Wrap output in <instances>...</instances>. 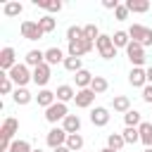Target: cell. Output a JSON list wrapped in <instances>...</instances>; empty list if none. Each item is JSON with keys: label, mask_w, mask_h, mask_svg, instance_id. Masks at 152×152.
<instances>
[{"label": "cell", "mask_w": 152, "mask_h": 152, "mask_svg": "<svg viewBox=\"0 0 152 152\" xmlns=\"http://www.w3.org/2000/svg\"><path fill=\"white\" fill-rule=\"evenodd\" d=\"M64 59H66V55L62 48H48L45 50V64L57 66V64H64Z\"/></svg>", "instance_id": "cell-14"}, {"label": "cell", "mask_w": 152, "mask_h": 152, "mask_svg": "<svg viewBox=\"0 0 152 152\" xmlns=\"http://www.w3.org/2000/svg\"><path fill=\"white\" fill-rule=\"evenodd\" d=\"M93 48H95V43H90V40H86V38H78V40L66 43V55H69V57H83V55L93 52Z\"/></svg>", "instance_id": "cell-4"}, {"label": "cell", "mask_w": 152, "mask_h": 152, "mask_svg": "<svg viewBox=\"0 0 152 152\" xmlns=\"http://www.w3.org/2000/svg\"><path fill=\"white\" fill-rule=\"evenodd\" d=\"M66 138H69V133H66L62 126H52V128L48 131V135H45V142H48L50 150H57V147L66 145Z\"/></svg>", "instance_id": "cell-6"}, {"label": "cell", "mask_w": 152, "mask_h": 152, "mask_svg": "<svg viewBox=\"0 0 152 152\" xmlns=\"http://www.w3.org/2000/svg\"><path fill=\"white\" fill-rule=\"evenodd\" d=\"M119 5H121L119 0H102V7H104V10H112V12H114Z\"/></svg>", "instance_id": "cell-40"}, {"label": "cell", "mask_w": 152, "mask_h": 152, "mask_svg": "<svg viewBox=\"0 0 152 152\" xmlns=\"http://www.w3.org/2000/svg\"><path fill=\"white\" fill-rule=\"evenodd\" d=\"M138 131H140V142L145 147H152V121H142Z\"/></svg>", "instance_id": "cell-22"}, {"label": "cell", "mask_w": 152, "mask_h": 152, "mask_svg": "<svg viewBox=\"0 0 152 152\" xmlns=\"http://www.w3.org/2000/svg\"><path fill=\"white\" fill-rule=\"evenodd\" d=\"M52 152H71V150H69L66 145H62V147H57V150H52Z\"/></svg>", "instance_id": "cell-42"}, {"label": "cell", "mask_w": 152, "mask_h": 152, "mask_svg": "<svg viewBox=\"0 0 152 152\" xmlns=\"http://www.w3.org/2000/svg\"><path fill=\"white\" fill-rule=\"evenodd\" d=\"M128 14H131V12H128L126 2H121V5L114 10V19H116V21H126V19H128Z\"/></svg>", "instance_id": "cell-38"}, {"label": "cell", "mask_w": 152, "mask_h": 152, "mask_svg": "<svg viewBox=\"0 0 152 152\" xmlns=\"http://www.w3.org/2000/svg\"><path fill=\"white\" fill-rule=\"evenodd\" d=\"M62 128L71 135V133H81V116L78 114H69L64 121H62Z\"/></svg>", "instance_id": "cell-21"}, {"label": "cell", "mask_w": 152, "mask_h": 152, "mask_svg": "<svg viewBox=\"0 0 152 152\" xmlns=\"http://www.w3.org/2000/svg\"><path fill=\"white\" fill-rule=\"evenodd\" d=\"M145 71H147V83H150V86H152V64H150V66H147V69H145Z\"/></svg>", "instance_id": "cell-41"}, {"label": "cell", "mask_w": 152, "mask_h": 152, "mask_svg": "<svg viewBox=\"0 0 152 152\" xmlns=\"http://www.w3.org/2000/svg\"><path fill=\"white\" fill-rule=\"evenodd\" d=\"M83 145H86V140H83V135H81V133H71V135L66 138V147H69L71 152H81V150H83Z\"/></svg>", "instance_id": "cell-27"}, {"label": "cell", "mask_w": 152, "mask_h": 152, "mask_svg": "<svg viewBox=\"0 0 152 152\" xmlns=\"http://www.w3.org/2000/svg\"><path fill=\"white\" fill-rule=\"evenodd\" d=\"M36 5H38V7H43V10H45V12H50V14L62 12V7H64V2H59V0H50V2H38V0H36Z\"/></svg>", "instance_id": "cell-36"}, {"label": "cell", "mask_w": 152, "mask_h": 152, "mask_svg": "<svg viewBox=\"0 0 152 152\" xmlns=\"http://www.w3.org/2000/svg\"><path fill=\"white\" fill-rule=\"evenodd\" d=\"M100 152H116V150H112V147H102Z\"/></svg>", "instance_id": "cell-43"}, {"label": "cell", "mask_w": 152, "mask_h": 152, "mask_svg": "<svg viewBox=\"0 0 152 152\" xmlns=\"http://www.w3.org/2000/svg\"><path fill=\"white\" fill-rule=\"evenodd\" d=\"M24 64L26 66H31V69H36V66H40V64H45V50H28L26 52V57H24Z\"/></svg>", "instance_id": "cell-15"}, {"label": "cell", "mask_w": 152, "mask_h": 152, "mask_svg": "<svg viewBox=\"0 0 152 152\" xmlns=\"http://www.w3.org/2000/svg\"><path fill=\"white\" fill-rule=\"evenodd\" d=\"M33 152H43V150H40V147H36V150H33Z\"/></svg>", "instance_id": "cell-45"}, {"label": "cell", "mask_w": 152, "mask_h": 152, "mask_svg": "<svg viewBox=\"0 0 152 152\" xmlns=\"http://www.w3.org/2000/svg\"><path fill=\"white\" fill-rule=\"evenodd\" d=\"M121 135H124L126 145H135V142H140V131L133 128V126H126V128L121 131Z\"/></svg>", "instance_id": "cell-29"}, {"label": "cell", "mask_w": 152, "mask_h": 152, "mask_svg": "<svg viewBox=\"0 0 152 152\" xmlns=\"http://www.w3.org/2000/svg\"><path fill=\"white\" fill-rule=\"evenodd\" d=\"M19 62H17V50L12 48V45H5L2 50H0V71L2 74H7L12 66H17Z\"/></svg>", "instance_id": "cell-9"}, {"label": "cell", "mask_w": 152, "mask_h": 152, "mask_svg": "<svg viewBox=\"0 0 152 152\" xmlns=\"http://www.w3.org/2000/svg\"><path fill=\"white\" fill-rule=\"evenodd\" d=\"M126 57H128V62H131L133 66H142L147 55H145V48H142L140 43L131 40V43H128V48H126Z\"/></svg>", "instance_id": "cell-8"}, {"label": "cell", "mask_w": 152, "mask_h": 152, "mask_svg": "<svg viewBox=\"0 0 152 152\" xmlns=\"http://www.w3.org/2000/svg\"><path fill=\"white\" fill-rule=\"evenodd\" d=\"M128 36H131V40L140 43L142 48L152 45V28H150V26H142V24H131Z\"/></svg>", "instance_id": "cell-2"}, {"label": "cell", "mask_w": 152, "mask_h": 152, "mask_svg": "<svg viewBox=\"0 0 152 152\" xmlns=\"http://www.w3.org/2000/svg\"><path fill=\"white\" fill-rule=\"evenodd\" d=\"M95 50L100 52L102 59H114V57H116V48H114V43H112V36H107V33H102V36L95 40Z\"/></svg>", "instance_id": "cell-5"}, {"label": "cell", "mask_w": 152, "mask_h": 152, "mask_svg": "<svg viewBox=\"0 0 152 152\" xmlns=\"http://www.w3.org/2000/svg\"><path fill=\"white\" fill-rule=\"evenodd\" d=\"M12 100H14V104L24 107V104H28L31 100H36V95H31V93H28V88H14Z\"/></svg>", "instance_id": "cell-20"}, {"label": "cell", "mask_w": 152, "mask_h": 152, "mask_svg": "<svg viewBox=\"0 0 152 152\" xmlns=\"http://www.w3.org/2000/svg\"><path fill=\"white\" fill-rule=\"evenodd\" d=\"M142 152H152V147H145V150H142Z\"/></svg>", "instance_id": "cell-44"}, {"label": "cell", "mask_w": 152, "mask_h": 152, "mask_svg": "<svg viewBox=\"0 0 152 152\" xmlns=\"http://www.w3.org/2000/svg\"><path fill=\"white\" fill-rule=\"evenodd\" d=\"M74 102H76V107H78V109H88V107H93V102H95V93H93L90 88H86V90H78Z\"/></svg>", "instance_id": "cell-17"}, {"label": "cell", "mask_w": 152, "mask_h": 152, "mask_svg": "<svg viewBox=\"0 0 152 152\" xmlns=\"http://www.w3.org/2000/svg\"><path fill=\"white\" fill-rule=\"evenodd\" d=\"M100 36H102V33H100V28H97L95 24H86V26H83V38H86V40L95 43Z\"/></svg>", "instance_id": "cell-33"}, {"label": "cell", "mask_w": 152, "mask_h": 152, "mask_svg": "<svg viewBox=\"0 0 152 152\" xmlns=\"http://www.w3.org/2000/svg\"><path fill=\"white\" fill-rule=\"evenodd\" d=\"M76 88L74 86H69V83H62V86H57V90H55V95H57V102H74L76 100Z\"/></svg>", "instance_id": "cell-13"}, {"label": "cell", "mask_w": 152, "mask_h": 152, "mask_svg": "<svg viewBox=\"0 0 152 152\" xmlns=\"http://www.w3.org/2000/svg\"><path fill=\"white\" fill-rule=\"evenodd\" d=\"M50 76H52V66L50 64H40V66L33 69V83L40 86V88H45L50 83Z\"/></svg>", "instance_id": "cell-10"}, {"label": "cell", "mask_w": 152, "mask_h": 152, "mask_svg": "<svg viewBox=\"0 0 152 152\" xmlns=\"http://www.w3.org/2000/svg\"><path fill=\"white\" fill-rule=\"evenodd\" d=\"M112 109L119 112V114H126V112H131V100H128L126 95H116V97L112 100Z\"/></svg>", "instance_id": "cell-23"}, {"label": "cell", "mask_w": 152, "mask_h": 152, "mask_svg": "<svg viewBox=\"0 0 152 152\" xmlns=\"http://www.w3.org/2000/svg\"><path fill=\"white\" fill-rule=\"evenodd\" d=\"M38 24H40L43 33H52V31L57 28V19H55L52 14H43V17L38 19Z\"/></svg>", "instance_id": "cell-28"}, {"label": "cell", "mask_w": 152, "mask_h": 152, "mask_svg": "<svg viewBox=\"0 0 152 152\" xmlns=\"http://www.w3.org/2000/svg\"><path fill=\"white\" fill-rule=\"evenodd\" d=\"M21 12H24V5L17 2V0H10V2L2 5V14H5V17H19Z\"/></svg>", "instance_id": "cell-25"}, {"label": "cell", "mask_w": 152, "mask_h": 152, "mask_svg": "<svg viewBox=\"0 0 152 152\" xmlns=\"http://www.w3.org/2000/svg\"><path fill=\"white\" fill-rule=\"evenodd\" d=\"M19 31H21V38H26V40H40L45 36L43 28H40V24L33 21V19H24L21 26H19Z\"/></svg>", "instance_id": "cell-3"}, {"label": "cell", "mask_w": 152, "mask_h": 152, "mask_svg": "<svg viewBox=\"0 0 152 152\" xmlns=\"http://www.w3.org/2000/svg\"><path fill=\"white\" fill-rule=\"evenodd\" d=\"M64 69H66V71H71V74H78V71L83 69L81 57H69V55H66V59H64Z\"/></svg>", "instance_id": "cell-31"}, {"label": "cell", "mask_w": 152, "mask_h": 152, "mask_svg": "<svg viewBox=\"0 0 152 152\" xmlns=\"http://www.w3.org/2000/svg\"><path fill=\"white\" fill-rule=\"evenodd\" d=\"M109 109L107 107H93L90 109V124L93 126H97V128H102V126H107L109 124Z\"/></svg>", "instance_id": "cell-12"}, {"label": "cell", "mask_w": 152, "mask_h": 152, "mask_svg": "<svg viewBox=\"0 0 152 152\" xmlns=\"http://www.w3.org/2000/svg\"><path fill=\"white\" fill-rule=\"evenodd\" d=\"M36 102H38V107L48 109V107H52V104L57 102V95H55V90L40 88V90H38V95H36Z\"/></svg>", "instance_id": "cell-16"}, {"label": "cell", "mask_w": 152, "mask_h": 152, "mask_svg": "<svg viewBox=\"0 0 152 152\" xmlns=\"http://www.w3.org/2000/svg\"><path fill=\"white\" fill-rule=\"evenodd\" d=\"M140 97H142V102L152 104V86H150V83H147V86L142 88V95H140Z\"/></svg>", "instance_id": "cell-39"}, {"label": "cell", "mask_w": 152, "mask_h": 152, "mask_svg": "<svg viewBox=\"0 0 152 152\" xmlns=\"http://www.w3.org/2000/svg\"><path fill=\"white\" fill-rule=\"evenodd\" d=\"M66 116H69V107H66L64 102H55L52 107H48V109H45V121H48V124H52V126H55L57 121H64Z\"/></svg>", "instance_id": "cell-7"}, {"label": "cell", "mask_w": 152, "mask_h": 152, "mask_svg": "<svg viewBox=\"0 0 152 152\" xmlns=\"http://www.w3.org/2000/svg\"><path fill=\"white\" fill-rule=\"evenodd\" d=\"M93 78H95V76H93L88 69H81L78 74H74V81H76V88H78V90H86V88H90Z\"/></svg>", "instance_id": "cell-19"}, {"label": "cell", "mask_w": 152, "mask_h": 152, "mask_svg": "<svg viewBox=\"0 0 152 152\" xmlns=\"http://www.w3.org/2000/svg\"><path fill=\"white\" fill-rule=\"evenodd\" d=\"M78 38H83V26H69L66 28V43L78 40Z\"/></svg>", "instance_id": "cell-37"}, {"label": "cell", "mask_w": 152, "mask_h": 152, "mask_svg": "<svg viewBox=\"0 0 152 152\" xmlns=\"http://www.w3.org/2000/svg\"><path fill=\"white\" fill-rule=\"evenodd\" d=\"M126 7H128V12H133V14H145V12L150 10V2H147V0H126Z\"/></svg>", "instance_id": "cell-24"}, {"label": "cell", "mask_w": 152, "mask_h": 152, "mask_svg": "<svg viewBox=\"0 0 152 152\" xmlns=\"http://www.w3.org/2000/svg\"><path fill=\"white\" fill-rule=\"evenodd\" d=\"M112 43H114V48H116V50H126V48H128V43H131L128 31H124V28L114 31V33H112Z\"/></svg>", "instance_id": "cell-18"}, {"label": "cell", "mask_w": 152, "mask_h": 152, "mask_svg": "<svg viewBox=\"0 0 152 152\" xmlns=\"http://www.w3.org/2000/svg\"><path fill=\"white\" fill-rule=\"evenodd\" d=\"M7 76L12 78V83H14L17 88H26V86L33 81V69L26 66L24 62H19L17 66H12V69L7 71Z\"/></svg>", "instance_id": "cell-1"}, {"label": "cell", "mask_w": 152, "mask_h": 152, "mask_svg": "<svg viewBox=\"0 0 152 152\" xmlns=\"http://www.w3.org/2000/svg\"><path fill=\"white\" fill-rule=\"evenodd\" d=\"M10 152H33V147H31V142H28V140H21V138H17V140H12V145H10Z\"/></svg>", "instance_id": "cell-35"}, {"label": "cell", "mask_w": 152, "mask_h": 152, "mask_svg": "<svg viewBox=\"0 0 152 152\" xmlns=\"http://www.w3.org/2000/svg\"><path fill=\"white\" fill-rule=\"evenodd\" d=\"M124 124H126V126L138 128V126L142 124V114H140V112H135V109H131V112H126V114H124Z\"/></svg>", "instance_id": "cell-30"}, {"label": "cell", "mask_w": 152, "mask_h": 152, "mask_svg": "<svg viewBox=\"0 0 152 152\" xmlns=\"http://www.w3.org/2000/svg\"><path fill=\"white\" fill-rule=\"evenodd\" d=\"M90 90H93L95 95H102V93H107V90H109V81H107L104 76H95V78H93V83H90Z\"/></svg>", "instance_id": "cell-26"}, {"label": "cell", "mask_w": 152, "mask_h": 152, "mask_svg": "<svg viewBox=\"0 0 152 152\" xmlns=\"http://www.w3.org/2000/svg\"><path fill=\"white\" fill-rule=\"evenodd\" d=\"M128 83L133 86V88H145L147 86V71L142 69V66H133L131 71H128Z\"/></svg>", "instance_id": "cell-11"}, {"label": "cell", "mask_w": 152, "mask_h": 152, "mask_svg": "<svg viewBox=\"0 0 152 152\" xmlns=\"http://www.w3.org/2000/svg\"><path fill=\"white\" fill-rule=\"evenodd\" d=\"M124 145H126V140H124V135H121V133H109V135H107V147H112V150H116V152H119Z\"/></svg>", "instance_id": "cell-32"}, {"label": "cell", "mask_w": 152, "mask_h": 152, "mask_svg": "<svg viewBox=\"0 0 152 152\" xmlns=\"http://www.w3.org/2000/svg\"><path fill=\"white\" fill-rule=\"evenodd\" d=\"M14 88H17V86L12 83V78H10L7 74H0V93H2V95H12Z\"/></svg>", "instance_id": "cell-34"}]
</instances>
